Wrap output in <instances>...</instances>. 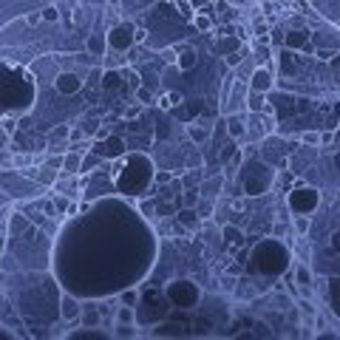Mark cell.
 Wrapping results in <instances>:
<instances>
[{
	"mask_svg": "<svg viewBox=\"0 0 340 340\" xmlns=\"http://www.w3.org/2000/svg\"><path fill=\"white\" fill-rule=\"evenodd\" d=\"M37 85L26 68L0 63V119L9 113H29L34 108Z\"/></svg>",
	"mask_w": 340,
	"mask_h": 340,
	"instance_id": "cell-1",
	"label": "cell"
},
{
	"mask_svg": "<svg viewBox=\"0 0 340 340\" xmlns=\"http://www.w3.org/2000/svg\"><path fill=\"white\" fill-rule=\"evenodd\" d=\"M153 184V162L145 153H134V156H125L122 168L113 173V187L122 193V196H142Z\"/></svg>",
	"mask_w": 340,
	"mask_h": 340,
	"instance_id": "cell-2",
	"label": "cell"
},
{
	"mask_svg": "<svg viewBox=\"0 0 340 340\" xmlns=\"http://www.w3.org/2000/svg\"><path fill=\"white\" fill-rule=\"evenodd\" d=\"M289 261H292V252L278 238H261L258 244L249 249V267H252V272L267 275V278L283 275V272L289 270Z\"/></svg>",
	"mask_w": 340,
	"mask_h": 340,
	"instance_id": "cell-3",
	"label": "cell"
},
{
	"mask_svg": "<svg viewBox=\"0 0 340 340\" xmlns=\"http://www.w3.org/2000/svg\"><path fill=\"white\" fill-rule=\"evenodd\" d=\"M165 298H168L170 306H176V309H196L199 301H202V289L196 286V281L190 278H173V281L165 286Z\"/></svg>",
	"mask_w": 340,
	"mask_h": 340,
	"instance_id": "cell-4",
	"label": "cell"
},
{
	"mask_svg": "<svg viewBox=\"0 0 340 340\" xmlns=\"http://www.w3.org/2000/svg\"><path fill=\"white\" fill-rule=\"evenodd\" d=\"M270 181H272V170L270 165H264V162H247L244 168H241V187L247 196H264V193L270 190Z\"/></svg>",
	"mask_w": 340,
	"mask_h": 340,
	"instance_id": "cell-5",
	"label": "cell"
},
{
	"mask_svg": "<svg viewBox=\"0 0 340 340\" xmlns=\"http://www.w3.org/2000/svg\"><path fill=\"white\" fill-rule=\"evenodd\" d=\"M286 204H289V210H292L295 215H309L320 207V190H317V187H309L304 181H295V187L289 190V196H286Z\"/></svg>",
	"mask_w": 340,
	"mask_h": 340,
	"instance_id": "cell-6",
	"label": "cell"
},
{
	"mask_svg": "<svg viewBox=\"0 0 340 340\" xmlns=\"http://www.w3.org/2000/svg\"><path fill=\"white\" fill-rule=\"evenodd\" d=\"M105 45H108L111 51H128V48L134 45V26H128V23L113 26L111 32L105 34Z\"/></svg>",
	"mask_w": 340,
	"mask_h": 340,
	"instance_id": "cell-7",
	"label": "cell"
},
{
	"mask_svg": "<svg viewBox=\"0 0 340 340\" xmlns=\"http://www.w3.org/2000/svg\"><path fill=\"white\" fill-rule=\"evenodd\" d=\"M94 153H97L100 159H119V156H125V139L122 136H105V139H97Z\"/></svg>",
	"mask_w": 340,
	"mask_h": 340,
	"instance_id": "cell-8",
	"label": "cell"
},
{
	"mask_svg": "<svg viewBox=\"0 0 340 340\" xmlns=\"http://www.w3.org/2000/svg\"><path fill=\"white\" fill-rule=\"evenodd\" d=\"M272 85H275V77H272V71L267 66H258L252 71V77H249V91L252 94H270Z\"/></svg>",
	"mask_w": 340,
	"mask_h": 340,
	"instance_id": "cell-9",
	"label": "cell"
},
{
	"mask_svg": "<svg viewBox=\"0 0 340 340\" xmlns=\"http://www.w3.org/2000/svg\"><path fill=\"white\" fill-rule=\"evenodd\" d=\"M54 88L60 91V94H77L79 88H82V79H79L77 71H63V74H57L54 79Z\"/></svg>",
	"mask_w": 340,
	"mask_h": 340,
	"instance_id": "cell-10",
	"label": "cell"
},
{
	"mask_svg": "<svg viewBox=\"0 0 340 340\" xmlns=\"http://www.w3.org/2000/svg\"><path fill=\"white\" fill-rule=\"evenodd\" d=\"M312 43V34L306 32V29H292V32H286L283 37V45L289 48V51H306Z\"/></svg>",
	"mask_w": 340,
	"mask_h": 340,
	"instance_id": "cell-11",
	"label": "cell"
},
{
	"mask_svg": "<svg viewBox=\"0 0 340 340\" xmlns=\"http://www.w3.org/2000/svg\"><path fill=\"white\" fill-rule=\"evenodd\" d=\"M79 301L77 295H63L60 298V315H63V320H79Z\"/></svg>",
	"mask_w": 340,
	"mask_h": 340,
	"instance_id": "cell-12",
	"label": "cell"
},
{
	"mask_svg": "<svg viewBox=\"0 0 340 340\" xmlns=\"http://www.w3.org/2000/svg\"><path fill=\"white\" fill-rule=\"evenodd\" d=\"M68 338L71 340H105L108 332H100V326H85L79 332H68Z\"/></svg>",
	"mask_w": 340,
	"mask_h": 340,
	"instance_id": "cell-13",
	"label": "cell"
},
{
	"mask_svg": "<svg viewBox=\"0 0 340 340\" xmlns=\"http://www.w3.org/2000/svg\"><path fill=\"white\" fill-rule=\"evenodd\" d=\"M193 66H196V51L193 48H176V68L190 71Z\"/></svg>",
	"mask_w": 340,
	"mask_h": 340,
	"instance_id": "cell-14",
	"label": "cell"
},
{
	"mask_svg": "<svg viewBox=\"0 0 340 340\" xmlns=\"http://www.w3.org/2000/svg\"><path fill=\"white\" fill-rule=\"evenodd\" d=\"M224 244H230V247H244V233L238 230V227L233 224H224Z\"/></svg>",
	"mask_w": 340,
	"mask_h": 340,
	"instance_id": "cell-15",
	"label": "cell"
},
{
	"mask_svg": "<svg viewBox=\"0 0 340 340\" xmlns=\"http://www.w3.org/2000/svg\"><path fill=\"white\" fill-rule=\"evenodd\" d=\"M122 85V71H116V68H108V71H102V88L105 91H113Z\"/></svg>",
	"mask_w": 340,
	"mask_h": 340,
	"instance_id": "cell-16",
	"label": "cell"
},
{
	"mask_svg": "<svg viewBox=\"0 0 340 340\" xmlns=\"http://www.w3.org/2000/svg\"><path fill=\"white\" fill-rule=\"evenodd\" d=\"M329 309L340 315V278H332L329 281Z\"/></svg>",
	"mask_w": 340,
	"mask_h": 340,
	"instance_id": "cell-17",
	"label": "cell"
},
{
	"mask_svg": "<svg viewBox=\"0 0 340 340\" xmlns=\"http://www.w3.org/2000/svg\"><path fill=\"white\" fill-rule=\"evenodd\" d=\"M79 165H82V153H79V150H71V153L63 156V165H60V168L66 170V173H79Z\"/></svg>",
	"mask_w": 340,
	"mask_h": 340,
	"instance_id": "cell-18",
	"label": "cell"
},
{
	"mask_svg": "<svg viewBox=\"0 0 340 340\" xmlns=\"http://www.w3.org/2000/svg\"><path fill=\"white\" fill-rule=\"evenodd\" d=\"M176 218H179V224H184V227H196L199 224V215H196L193 207H181L179 213H176Z\"/></svg>",
	"mask_w": 340,
	"mask_h": 340,
	"instance_id": "cell-19",
	"label": "cell"
},
{
	"mask_svg": "<svg viewBox=\"0 0 340 340\" xmlns=\"http://www.w3.org/2000/svg\"><path fill=\"white\" fill-rule=\"evenodd\" d=\"M79 317L85 326H100V309L97 306H88V309H79Z\"/></svg>",
	"mask_w": 340,
	"mask_h": 340,
	"instance_id": "cell-20",
	"label": "cell"
},
{
	"mask_svg": "<svg viewBox=\"0 0 340 340\" xmlns=\"http://www.w3.org/2000/svg\"><path fill=\"white\" fill-rule=\"evenodd\" d=\"M190 20L199 32H210V29H213V17H210V14H193Z\"/></svg>",
	"mask_w": 340,
	"mask_h": 340,
	"instance_id": "cell-21",
	"label": "cell"
},
{
	"mask_svg": "<svg viewBox=\"0 0 340 340\" xmlns=\"http://www.w3.org/2000/svg\"><path fill=\"white\" fill-rule=\"evenodd\" d=\"M227 131H230V136H233V139H241V136L247 134V128H244V125H241V119H236V116L230 119V125H227Z\"/></svg>",
	"mask_w": 340,
	"mask_h": 340,
	"instance_id": "cell-22",
	"label": "cell"
},
{
	"mask_svg": "<svg viewBox=\"0 0 340 340\" xmlns=\"http://www.w3.org/2000/svg\"><path fill=\"white\" fill-rule=\"evenodd\" d=\"M116 320H119V323H134V306H122V309H116Z\"/></svg>",
	"mask_w": 340,
	"mask_h": 340,
	"instance_id": "cell-23",
	"label": "cell"
},
{
	"mask_svg": "<svg viewBox=\"0 0 340 340\" xmlns=\"http://www.w3.org/2000/svg\"><path fill=\"white\" fill-rule=\"evenodd\" d=\"M247 108L252 113H264V111H267V108H264V94H255V97H252V102H247Z\"/></svg>",
	"mask_w": 340,
	"mask_h": 340,
	"instance_id": "cell-24",
	"label": "cell"
},
{
	"mask_svg": "<svg viewBox=\"0 0 340 340\" xmlns=\"http://www.w3.org/2000/svg\"><path fill=\"white\" fill-rule=\"evenodd\" d=\"M102 159L100 156H82V165H79V173H91V168H97Z\"/></svg>",
	"mask_w": 340,
	"mask_h": 340,
	"instance_id": "cell-25",
	"label": "cell"
},
{
	"mask_svg": "<svg viewBox=\"0 0 340 340\" xmlns=\"http://www.w3.org/2000/svg\"><path fill=\"white\" fill-rule=\"evenodd\" d=\"M176 102H179V94H176V91H170V94H165V97L159 100V105H162L165 111H170V108H173Z\"/></svg>",
	"mask_w": 340,
	"mask_h": 340,
	"instance_id": "cell-26",
	"label": "cell"
},
{
	"mask_svg": "<svg viewBox=\"0 0 340 340\" xmlns=\"http://www.w3.org/2000/svg\"><path fill=\"white\" fill-rule=\"evenodd\" d=\"M136 100L142 102V105H150V102H153V94L147 88H142V85H136Z\"/></svg>",
	"mask_w": 340,
	"mask_h": 340,
	"instance_id": "cell-27",
	"label": "cell"
},
{
	"mask_svg": "<svg viewBox=\"0 0 340 340\" xmlns=\"http://www.w3.org/2000/svg\"><path fill=\"white\" fill-rule=\"evenodd\" d=\"M179 204H184V207H196V204H199V193L187 190L184 193V199H179Z\"/></svg>",
	"mask_w": 340,
	"mask_h": 340,
	"instance_id": "cell-28",
	"label": "cell"
},
{
	"mask_svg": "<svg viewBox=\"0 0 340 340\" xmlns=\"http://www.w3.org/2000/svg\"><path fill=\"white\" fill-rule=\"evenodd\" d=\"M295 230L304 236L306 230H309V215H295Z\"/></svg>",
	"mask_w": 340,
	"mask_h": 340,
	"instance_id": "cell-29",
	"label": "cell"
},
{
	"mask_svg": "<svg viewBox=\"0 0 340 340\" xmlns=\"http://www.w3.org/2000/svg\"><path fill=\"white\" fill-rule=\"evenodd\" d=\"M224 60H227V66H233V68H236L238 63L244 60V48H241V51H230V54H227Z\"/></svg>",
	"mask_w": 340,
	"mask_h": 340,
	"instance_id": "cell-30",
	"label": "cell"
},
{
	"mask_svg": "<svg viewBox=\"0 0 340 340\" xmlns=\"http://www.w3.org/2000/svg\"><path fill=\"white\" fill-rule=\"evenodd\" d=\"M230 91H233V77H227V79H224V85H221V97H218V102H221V105L227 102Z\"/></svg>",
	"mask_w": 340,
	"mask_h": 340,
	"instance_id": "cell-31",
	"label": "cell"
},
{
	"mask_svg": "<svg viewBox=\"0 0 340 340\" xmlns=\"http://www.w3.org/2000/svg\"><path fill=\"white\" fill-rule=\"evenodd\" d=\"M176 9H179L181 14L187 17V20H190V17H193V6H190V3H187V0H176Z\"/></svg>",
	"mask_w": 340,
	"mask_h": 340,
	"instance_id": "cell-32",
	"label": "cell"
},
{
	"mask_svg": "<svg viewBox=\"0 0 340 340\" xmlns=\"http://www.w3.org/2000/svg\"><path fill=\"white\" fill-rule=\"evenodd\" d=\"M116 335H119V338H136V329H134V323H122Z\"/></svg>",
	"mask_w": 340,
	"mask_h": 340,
	"instance_id": "cell-33",
	"label": "cell"
},
{
	"mask_svg": "<svg viewBox=\"0 0 340 340\" xmlns=\"http://www.w3.org/2000/svg\"><path fill=\"white\" fill-rule=\"evenodd\" d=\"M301 139H304L306 145H320V134H317V131H306Z\"/></svg>",
	"mask_w": 340,
	"mask_h": 340,
	"instance_id": "cell-34",
	"label": "cell"
},
{
	"mask_svg": "<svg viewBox=\"0 0 340 340\" xmlns=\"http://www.w3.org/2000/svg\"><path fill=\"white\" fill-rule=\"evenodd\" d=\"M40 17H43V20H48V23H54L57 17H60V14H57V9H54V6H45V9L40 11Z\"/></svg>",
	"mask_w": 340,
	"mask_h": 340,
	"instance_id": "cell-35",
	"label": "cell"
},
{
	"mask_svg": "<svg viewBox=\"0 0 340 340\" xmlns=\"http://www.w3.org/2000/svg\"><path fill=\"white\" fill-rule=\"evenodd\" d=\"M88 51H94V54L100 57L102 51H105V43H102V40H94V37H91V40H88Z\"/></svg>",
	"mask_w": 340,
	"mask_h": 340,
	"instance_id": "cell-36",
	"label": "cell"
},
{
	"mask_svg": "<svg viewBox=\"0 0 340 340\" xmlns=\"http://www.w3.org/2000/svg\"><path fill=\"white\" fill-rule=\"evenodd\" d=\"M37 179L43 181V184H51V181L57 179V173H54V170H45L43 168V173H37Z\"/></svg>",
	"mask_w": 340,
	"mask_h": 340,
	"instance_id": "cell-37",
	"label": "cell"
},
{
	"mask_svg": "<svg viewBox=\"0 0 340 340\" xmlns=\"http://www.w3.org/2000/svg\"><path fill=\"white\" fill-rule=\"evenodd\" d=\"M122 301H125V304H128V306H134L136 301H139V295H136V289H125V292H122Z\"/></svg>",
	"mask_w": 340,
	"mask_h": 340,
	"instance_id": "cell-38",
	"label": "cell"
},
{
	"mask_svg": "<svg viewBox=\"0 0 340 340\" xmlns=\"http://www.w3.org/2000/svg\"><path fill=\"white\" fill-rule=\"evenodd\" d=\"M218 48H221L224 54H227V51H236V48H238V40H224V43L218 45Z\"/></svg>",
	"mask_w": 340,
	"mask_h": 340,
	"instance_id": "cell-39",
	"label": "cell"
},
{
	"mask_svg": "<svg viewBox=\"0 0 340 340\" xmlns=\"http://www.w3.org/2000/svg\"><path fill=\"white\" fill-rule=\"evenodd\" d=\"M162 60H165V63H176V48H165V51H162Z\"/></svg>",
	"mask_w": 340,
	"mask_h": 340,
	"instance_id": "cell-40",
	"label": "cell"
},
{
	"mask_svg": "<svg viewBox=\"0 0 340 340\" xmlns=\"http://www.w3.org/2000/svg\"><path fill=\"white\" fill-rule=\"evenodd\" d=\"M309 278H312V275H309V270L298 267V281H301V283H309Z\"/></svg>",
	"mask_w": 340,
	"mask_h": 340,
	"instance_id": "cell-41",
	"label": "cell"
},
{
	"mask_svg": "<svg viewBox=\"0 0 340 340\" xmlns=\"http://www.w3.org/2000/svg\"><path fill=\"white\" fill-rule=\"evenodd\" d=\"M145 29H134V43H142V40H145Z\"/></svg>",
	"mask_w": 340,
	"mask_h": 340,
	"instance_id": "cell-42",
	"label": "cell"
},
{
	"mask_svg": "<svg viewBox=\"0 0 340 340\" xmlns=\"http://www.w3.org/2000/svg\"><path fill=\"white\" fill-rule=\"evenodd\" d=\"M170 179H173V173H159V176H156V181H159V184H168Z\"/></svg>",
	"mask_w": 340,
	"mask_h": 340,
	"instance_id": "cell-43",
	"label": "cell"
},
{
	"mask_svg": "<svg viewBox=\"0 0 340 340\" xmlns=\"http://www.w3.org/2000/svg\"><path fill=\"white\" fill-rule=\"evenodd\" d=\"M190 136L196 139V142H202V139H204V131H199V128H190Z\"/></svg>",
	"mask_w": 340,
	"mask_h": 340,
	"instance_id": "cell-44",
	"label": "cell"
},
{
	"mask_svg": "<svg viewBox=\"0 0 340 340\" xmlns=\"http://www.w3.org/2000/svg\"><path fill=\"white\" fill-rule=\"evenodd\" d=\"M60 136H68V128H57V131H51V139H60Z\"/></svg>",
	"mask_w": 340,
	"mask_h": 340,
	"instance_id": "cell-45",
	"label": "cell"
},
{
	"mask_svg": "<svg viewBox=\"0 0 340 340\" xmlns=\"http://www.w3.org/2000/svg\"><path fill=\"white\" fill-rule=\"evenodd\" d=\"M332 249H335V252L340 249V233H332Z\"/></svg>",
	"mask_w": 340,
	"mask_h": 340,
	"instance_id": "cell-46",
	"label": "cell"
},
{
	"mask_svg": "<svg viewBox=\"0 0 340 340\" xmlns=\"http://www.w3.org/2000/svg\"><path fill=\"white\" fill-rule=\"evenodd\" d=\"M57 210H60V213H63V210H71V204H68L66 199H57Z\"/></svg>",
	"mask_w": 340,
	"mask_h": 340,
	"instance_id": "cell-47",
	"label": "cell"
},
{
	"mask_svg": "<svg viewBox=\"0 0 340 340\" xmlns=\"http://www.w3.org/2000/svg\"><path fill=\"white\" fill-rule=\"evenodd\" d=\"M6 145H9V134H0V150H3Z\"/></svg>",
	"mask_w": 340,
	"mask_h": 340,
	"instance_id": "cell-48",
	"label": "cell"
},
{
	"mask_svg": "<svg viewBox=\"0 0 340 340\" xmlns=\"http://www.w3.org/2000/svg\"><path fill=\"white\" fill-rule=\"evenodd\" d=\"M230 3H236V6H244V3H247V0H230Z\"/></svg>",
	"mask_w": 340,
	"mask_h": 340,
	"instance_id": "cell-49",
	"label": "cell"
},
{
	"mask_svg": "<svg viewBox=\"0 0 340 340\" xmlns=\"http://www.w3.org/2000/svg\"><path fill=\"white\" fill-rule=\"evenodd\" d=\"M108 3H113V6H119V0H108Z\"/></svg>",
	"mask_w": 340,
	"mask_h": 340,
	"instance_id": "cell-50",
	"label": "cell"
},
{
	"mask_svg": "<svg viewBox=\"0 0 340 340\" xmlns=\"http://www.w3.org/2000/svg\"><path fill=\"white\" fill-rule=\"evenodd\" d=\"M207 3H215V0H207Z\"/></svg>",
	"mask_w": 340,
	"mask_h": 340,
	"instance_id": "cell-51",
	"label": "cell"
},
{
	"mask_svg": "<svg viewBox=\"0 0 340 340\" xmlns=\"http://www.w3.org/2000/svg\"><path fill=\"white\" fill-rule=\"evenodd\" d=\"M0 247H3V241H0Z\"/></svg>",
	"mask_w": 340,
	"mask_h": 340,
	"instance_id": "cell-52",
	"label": "cell"
}]
</instances>
